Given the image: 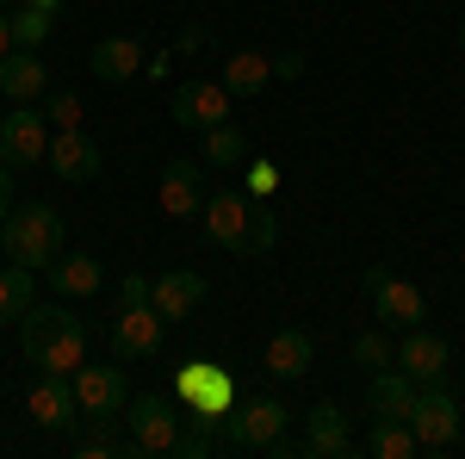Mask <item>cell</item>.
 <instances>
[{"label":"cell","instance_id":"obj_1","mask_svg":"<svg viewBox=\"0 0 465 459\" xmlns=\"http://www.w3.org/2000/svg\"><path fill=\"white\" fill-rule=\"evenodd\" d=\"M87 342H94V329H87V317H74L69 304H32L19 317V348H25V360L37 373H63L69 379L87 360Z\"/></svg>","mask_w":465,"mask_h":459},{"label":"cell","instance_id":"obj_2","mask_svg":"<svg viewBox=\"0 0 465 459\" xmlns=\"http://www.w3.org/2000/svg\"><path fill=\"white\" fill-rule=\"evenodd\" d=\"M0 248H6V261L44 274V267L63 254V212H50V205H19V212H6L0 217Z\"/></svg>","mask_w":465,"mask_h":459},{"label":"cell","instance_id":"obj_3","mask_svg":"<svg viewBox=\"0 0 465 459\" xmlns=\"http://www.w3.org/2000/svg\"><path fill=\"white\" fill-rule=\"evenodd\" d=\"M174 404L186 410V423L217 428L223 410L236 404V373L217 366V360H186V366L174 373Z\"/></svg>","mask_w":465,"mask_h":459},{"label":"cell","instance_id":"obj_4","mask_svg":"<svg viewBox=\"0 0 465 459\" xmlns=\"http://www.w3.org/2000/svg\"><path fill=\"white\" fill-rule=\"evenodd\" d=\"M292 428V410L280 404V397H236L230 410H223V423H217V434H223V447H242V454H261L273 434H286Z\"/></svg>","mask_w":465,"mask_h":459},{"label":"cell","instance_id":"obj_5","mask_svg":"<svg viewBox=\"0 0 465 459\" xmlns=\"http://www.w3.org/2000/svg\"><path fill=\"white\" fill-rule=\"evenodd\" d=\"M162 335H168V317H162L149 298L118 304L112 323H106V348L118 354V360H149V354H162Z\"/></svg>","mask_w":465,"mask_h":459},{"label":"cell","instance_id":"obj_6","mask_svg":"<svg viewBox=\"0 0 465 459\" xmlns=\"http://www.w3.org/2000/svg\"><path fill=\"white\" fill-rule=\"evenodd\" d=\"M124 410H131V416H124V423H131V447H137V454H149V459L168 454V447L180 441V428H186V416L174 410V397H162V391L124 397Z\"/></svg>","mask_w":465,"mask_h":459},{"label":"cell","instance_id":"obj_7","mask_svg":"<svg viewBox=\"0 0 465 459\" xmlns=\"http://www.w3.org/2000/svg\"><path fill=\"white\" fill-rule=\"evenodd\" d=\"M403 423H410V434H416L422 454H447V447L460 441V404H453L447 385H422Z\"/></svg>","mask_w":465,"mask_h":459},{"label":"cell","instance_id":"obj_8","mask_svg":"<svg viewBox=\"0 0 465 459\" xmlns=\"http://www.w3.org/2000/svg\"><path fill=\"white\" fill-rule=\"evenodd\" d=\"M249 217H254V199L249 193H205V205H199V224H205V236H212L223 254H249Z\"/></svg>","mask_w":465,"mask_h":459},{"label":"cell","instance_id":"obj_9","mask_svg":"<svg viewBox=\"0 0 465 459\" xmlns=\"http://www.w3.org/2000/svg\"><path fill=\"white\" fill-rule=\"evenodd\" d=\"M44 149H50V118L37 106H13L0 118V162H6L13 175H19V168H37Z\"/></svg>","mask_w":465,"mask_h":459},{"label":"cell","instance_id":"obj_10","mask_svg":"<svg viewBox=\"0 0 465 459\" xmlns=\"http://www.w3.org/2000/svg\"><path fill=\"white\" fill-rule=\"evenodd\" d=\"M366 292H372V317H379V329H416V323L429 317L422 292H416L410 280H391L385 267H366Z\"/></svg>","mask_w":465,"mask_h":459},{"label":"cell","instance_id":"obj_11","mask_svg":"<svg viewBox=\"0 0 465 459\" xmlns=\"http://www.w3.org/2000/svg\"><path fill=\"white\" fill-rule=\"evenodd\" d=\"M168 112H174L180 131H212V125H223L230 118V94H223V81H180L174 100H168Z\"/></svg>","mask_w":465,"mask_h":459},{"label":"cell","instance_id":"obj_12","mask_svg":"<svg viewBox=\"0 0 465 459\" xmlns=\"http://www.w3.org/2000/svg\"><path fill=\"white\" fill-rule=\"evenodd\" d=\"M44 155H50V175L69 180V186H87V180L100 175V162H106V155H100V137H87L81 125H74V131H56Z\"/></svg>","mask_w":465,"mask_h":459},{"label":"cell","instance_id":"obj_13","mask_svg":"<svg viewBox=\"0 0 465 459\" xmlns=\"http://www.w3.org/2000/svg\"><path fill=\"white\" fill-rule=\"evenodd\" d=\"M25 410H32V423L50 428V434H69V428L81 423V397H74V385L63 373H44L32 385V397H25Z\"/></svg>","mask_w":465,"mask_h":459},{"label":"cell","instance_id":"obj_14","mask_svg":"<svg viewBox=\"0 0 465 459\" xmlns=\"http://www.w3.org/2000/svg\"><path fill=\"white\" fill-rule=\"evenodd\" d=\"M74 397H81V416H118L124 410V397H131V385H124V373L118 366H74L69 373Z\"/></svg>","mask_w":465,"mask_h":459},{"label":"cell","instance_id":"obj_15","mask_svg":"<svg viewBox=\"0 0 465 459\" xmlns=\"http://www.w3.org/2000/svg\"><path fill=\"white\" fill-rule=\"evenodd\" d=\"M205 205V162L199 155H174L162 168V212L168 217H199Z\"/></svg>","mask_w":465,"mask_h":459},{"label":"cell","instance_id":"obj_16","mask_svg":"<svg viewBox=\"0 0 465 459\" xmlns=\"http://www.w3.org/2000/svg\"><path fill=\"white\" fill-rule=\"evenodd\" d=\"M447 360H453V354H447V335H434V329H422V323H416V329H403L397 366H403L416 385H440V379H447Z\"/></svg>","mask_w":465,"mask_h":459},{"label":"cell","instance_id":"obj_17","mask_svg":"<svg viewBox=\"0 0 465 459\" xmlns=\"http://www.w3.org/2000/svg\"><path fill=\"white\" fill-rule=\"evenodd\" d=\"M205 292H212V285H205L199 267H174V274H162V280L149 285V304L168 323H180V317H193V311L205 304Z\"/></svg>","mask_w":465,"mask_h":459},{"label":"cell","instance_id":"obj_18","mask_svg":"<svg viewBox=\"0 0 465 459\" xmlns=\"http://www.w3.org/2000/svg\"><path fill=\"white\" fill-rule=\"evenodd\" d=\"M304 447H311V459H348L354 454L348 416H341L335 404H311V410H304Z\"/></svg>","mask_w":465,"mask_h":459},{"label":"cell","instance_id":"obj_19","mask_svg":"<svg viewBox=\"0 0 465 459\" xmlns=\"http://www.w3.org/2000/svg\"><path fill=\"white\" fill-rule=\"evenodd\" d=\"M416 379H410V373H403V366H379V373H372V385H366V410H372V416H385V423H403V416H410V404H416Z\"/></svg>","mask_w":465,"mask_h":459},{"label":"cell","instance_id":"obj_20","mask_svg":"<svg viewBox=\"0 0 465 459\" xmlns=\"http://www.w3.org/2000/svg\"><path fill=\"white\" fill-rule=\"evenodd\" d=\"M87 69L100 81H112V87H124L131 75H143V37H100L87 50Z\"/></svg>","mask_w":465,"mask_h":459},{"label":"cell","instance_id":"obj_21","mask_svg":"<svg viewBox=\"0 0 465 459\" xmlns=\"http://www.w3.org/2000/svg\"><path fill=\"white\" fill-rule=\"evenodd\" d=\"M311 360H317V335H311V329H280V335L267 342V354H261V366H267L273 379H304Z\"/></svg>","mask_w":465,"mask_h":459},{"label":"cell","instance_id":"obj_22","mask_svg":"<svg viewBox=\"0 0 465 459\" xmlns=\"http://www.w3.org/2000/svg\"><path fill=\"white\" fill-rule=\"evenodd\" d=\"M44 87H50V69L37 63V50H6V56H0V94H6L13 106H32Z\"/></svg>","mask_w":465,"mask_h":459},{"label":"cell","instance_id":"obj_23","mask_svg":"<svg viewBox=\"0 0 465 459\" xmlns=\"http://www.w3.org/2000/svg\"><path fill=\"white\" fill-rule=\"evenodd\" d=\"M44 274H50V292H63V298H94L100 280H106V267L94 254H56Z\"/></svg>","mask_w":465,"mask_h":459},{"label":"cell","instance_id":"obj_24","mask_svg":"<svg viewBox=\"0 0 465 459\" xmlns=\"http://www.w3.org/2000/svg\"><path fill=\"white\" fill-rule=\"evenodd\" d=\"M267 81H273V56H261V50H236L223 63V94L230 100H254Z\"/></svg>","mask_w":465,"mask_h":459},{"label":"cell","instance_id":"obj_25","mask_svg":"<svg viewBox=\"0 0 465 459\" xmlns=\"http://www.w3.org/2000/svg\"><path fill=\"white\" fill-rule=\"evenodd\" d=\"M32 298H37V274L19 267V261H6L0 267V323H19L32 311Z\"/></svg>","mask_w":465,"mask_h":459},{"label":"cell","instance_id":"obj_26","mask_svg":"<svg viewBox=\"0 0 465 459\" xmlns=\"http://www.w3.org/2000/svg\"><path fill=\"white\" fill-rule=\"evenodd\" d=\"M205 137V149H199V162L205 168H236V162H249V137L223 118V125H212V131H199Z\"/></svg>","mask_w":465,"mask_h":459},{"label":"cell","instance_id":"obj_27","mask_svg":"<svg viewBox=\"0 0 465 459\" xmlns=\"http://www.w3.org/2000/svg\"><path fill=\"white\" fill-rule=\"evenodd\" d=\"M6 19H13V50H37L50 37V25H56V13L37 6V0H19V13H6Z\"/></svg>","mask_w":465,"mask_h":459},{"label":"cell","instance_id":"obj_28","mask_svg":"<svg viewBox=\"0 0 465 459\" xmlns=\"http://www.w3.org/2000/svg\"><path fill=\"white\" fill-rule=\"evenodd\" d=\"M366 454H372V459H410V454H422V447H416L410 423H385V416H372V441H366Z\"/></svg>","mask_w":465,"mask_h":459},{"label":"cell","instance_id":"obj_29","mask_svg":"<svg viewBox=\"0 0 465 459\" xmlns=\"http://www.w3.org/2000/svg\"><path fill=\"white\" fill-rule=\"evenodd\" d=\"M69 447H74V459H118V454H137L131 441H118V434L106 428V416H94V428H87V434H74Z\"/></svg>","mask_w":465,"mask_h":459},{"label":"cell","instance_id":"obj_30","mask_svg":"<svg viewBox=\"0 0 465 459\" xmlns=\"http://www.w3.org/2000/svg\"><path fill=\"white\" fill-rule=\"evenodd\" d=\"M354 366H366V373H379V366H397V348L385 342V329H366V335H354Z\"/></svg>","mask_w":465,"mask_h":459},{"label":"cell","instance_id":"obj_31","mask_svg":"<svg viewBox=\"0 0 465 459\" xmlns=\"http://www.w3.org/2000/svg\"><path fill=\"white\" fill-rule=\"evenodd\" d=\"M212 447H217V428L186 423V428H180V441L168 447V459H212Z\"/></svg>","mask_w":465,"mask_h":459},{"label":"cell","instance_id":"obj_32","mask_svg":"<svg viewBox=\"0 0 465 459\" xmlns=\"http://www.w3.org/2000/svg\"><path fill=\"white\" fill-rule=\"evenodd\" d=\"M44 118H50L56 131H74V125H81V94L56 87V94H50V112H44Z\"/></svg>","mask_w":465,"mask_h":459},{"label":"cell","instance_id":"obj_33","mask_svg":"<svg viewBox=\"0 0 465 459\" xmlns=\"http://www.w3.org/2000/svg\"><path fill=\"white\" fill-rule=\"evenodd\" d=\"M249 248H254V254L273 248V212H261V205H254V217H249Z\"/></svg>","mask_w":465,"mask_h":459},{"label":"cell","instance_id":"obj_34","mask_svg":"<svg viewBox=\"0 0 465 459\" xmlns=\"http://www.w3.org/2000/svg\"><path fill=\"white\" fill-rule=\"evenodd\" d=\"M273 186H280V168H273V162H254L249 168V199H267Z\"/></svg>","mask_w":465,"mask_h":459},{"label":"cell","instance_id":"obj_35","mask_svg":"<svg viewBox=\"0 0 465 459\" xmlns=\"http://www.w3.org/2000/svg\"><path fill=\"white\" fill-rule=\"evenodd\" d=\"M298 75H304V56L298 50H280L273 56V81H298Z\"/></svg>","mask_w":465,"mask_h":459},{"label":"cell","instance_id":"obj_36","mask_svg":"<svg viewBox=\"0 0 465 459\" xmlns=\"http://www.w3.org/2000/svg\"><path fill=\"white\" fill-rule=\"evenodd\" d=\"M137 298H149V280L143 274H124L118 280V304H137Z\"/></svg>","mask_w":465,"mask_h":459},{"label":"cell","instance_id":"obj_37","mask_svg":"<svg viewBox=\"0 0 465 459\" xmlns=\"http://www.w3.org/2000/svg\"><path fill=\"white\" fill-rule=\"evenodd\" d=\"M205 44H212L205 25H186V32H180V50H205Z\"/></svg>","mask_w":465,"mask_h":459},{"label":"cell","instance_id":"obj_38","mask_svg":"<svg viewBox=\"0 0 465 459\" xmlns=\"http://www.w3.org/2000/svg\"><path fill=\"white\" fill-rule=\"evenodd\" d=\"M13 212V168H6V162H0V217Z\"/></svg>","mask_w":465,"mask_h":459},{"label":"cell","instance_id":"obj_39","mask_svg":"<svg viewBox=\"0 0 465 459\" xmlns=\"http://www.w3.org/2000/svg\"><path fill=\"white\" fill-rule=\"evenodd\" d=\"M13 50V19H6V6H0V56Z\"/></svg>","mask_w":465,"mask_h":459},{"label":"cell","instance_id":"obj_40","mask_svg":"<svg viewBox=\"0 0 465 459\" xmlns=\"http://www.w3.org/2000/svg\"><path fill=\"white\" fill-rule=\"evenodd\" d=\"M37 6H50V13H56V6H63V0H37Z\"/></svg>","mask_w":465,"mask_h":459},{"label":"cell","instance_id":"obj_41","mask_svg":"<svg viewBox=\"0 0 465 459\" xmlns=\"http://www.w3.org/2000/svg\"><path fill=\"white\" fill-rule=\"evenodd\" d=\"M460 50H465V19H460Z\"/></svg>","mask_w":465,"mask_h":459},{"label":"cell","instance_id":"obj_42","mask_svg":"<svg viewBox=\"0 0 465 459\" xmlns=\"http://www.w3.org/2000/svg\"><path fill=\"white\" fill-rule=\"evenodd\" d=\"M0 6H19V0H0Z\"/></svg>","mask_w":465,"mask_h":459}]
</instances>
